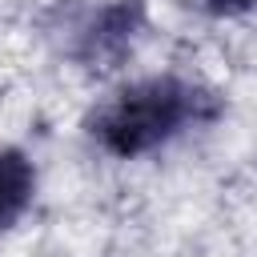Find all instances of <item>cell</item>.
Masks as SVG:
<instances>
[{"label":"cell","instance_id":"3","mask_svg":"<svg viewBox=\"0 0 257 257\" xmlns=\"http://www.w3.org/2000/svg\"><path fill=\"white\" fill-rule=\"evenodd\" d=\"M36 197V165L24 149L0 145V237L32 209Z\"/></svg>","mask_w":257,"mask_h":257},{"label":"cell","instance_id":"4","mask_svg":"<svg viewBox=\"0 0 257 257\" xmlns=\"http://www.w3.org/2000/svg\"><path fill=\"white\" fill-rule=\"evenodd\" d=\"M201 8L209 16H245L257 8V0H201Z\"/></svg>","mask_w":257,"mask_h":257},{"label":"cell","instance_id":"2","mask_svg":"<svg viewBox=\"0 0 257 257\" xmlns=\"http://www.w3.org/2000/svg\"><path fill=\"white\" fill-rule=\"evenodd\" d=\"M40 28L60 60L84 72H112L145 28V0H56Z\"/></svg>","mask_w":257,"mask_h":257},{"label":"cell","instance_id":"1","mask_svg":"<svg viewBox=\"0 0 257 257\" xmlns=\"http://www.w3.org/2000/svg\"><path fill=\"white\" fill-rule=\"evenodd\" d=\"M221 112H225V96L217 88L177 72H157L108 92L84 116V133L108 157L137 161L197 128L217 124Z\"/></svg>","mask_w":257,"mask_h":257}]
</instances>
